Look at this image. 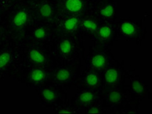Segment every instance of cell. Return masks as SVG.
<instances>
[{
	"label": "cell",
	"mask_w": 152,
	"mask_h": 114,
	"mask_svg": "<svg viewBox=\"0 0 152 114\" xmlns=\"http://www.w3.org/2000/svg\"><path fill=\"white\" fill-rule=\"evenodd\" d=\"M101 13L105 17H110L113 14V9L111 6H108L102 10Z\"/></svg>",
	"instance_id": "15"
},
{
	"label": "cell",
	"mask_w": 152,
	"mask_h": 114,
	"mask_svg": "<svg viewBox=\"0 0 152 114\" xmlns=\"http://www.w3.org/2000/svg\"><path fill=\"white\" fill-rule=\"evenodd\" d=\"M77 24V19L72 18L68 20L65 23V27L68 30H72Z\"/></svg>",
	"instance_id": "12"
},
{
	"label": "cell",
	"mask_w": 152,
	"mask_h": 114,
	"mask_svg": "<svg viewBox=\"0 0 152 114\" xmlns=\"http://www.w3.org/2000/svg\"><path fill=\"white\" fill-rule=\"evenodd\" d=\"M105 62V58L101 55H97L93 59V64L96 67H101L104 65Z\"/></svg>",
	"instance_id": "8"
},
{
	"label": "cell",
	"mask_w": 152,
	"mask_h": 114,
	"mask_svg": "<svg viewBox=\"0 0 152 114\" xmlns=\"http://www.w3.org/2000/svg\"><path fill=\"white\" fill-rule=\"evenodd\" d=\"M40 14L43 16H49L51 14V9L48 4H44L40 9Z\"/></svg>",
	"instance_id": "13"
},
{
	"label": "cell",
	"mask_w": 152,
	"mask_h": 114,
	"mask_svg": "<svg viewBox=\"0 0 152 114\" xmlns=\"http://www.w3.org/2000/svg\"><path fill=\"white\" fill-rule=\"evenodd\" d=\"M27 19V15L23 11H19L14 18V23L18 27L23 26Z\"/></svg>",
	"instance_id": "2"
},
{
	"label": "cell",
	"mask_w": 152,
	"mask_h": 114,
	"mask_svg": "<svg viewBox=\"0 0 152 114\" xmlns=\"http://www.w3.org/2000/svg\"><path fill=\"white\" fill-rule=\"evenodd\" d=\"M93 94L91 92H86L85 93H83L80 95V100L82 102H89L93 99Z\"/></svg>",
	"instance_id": "16"
},
{
	"label": "cell",
	"mask_w": 152,
	"mask_h": 114,
	"mask_svg": "<svg viewBox=\"0 0 152 114\" xmlns=\"http://www.w3.org/2000/svg\"><path fill=\"white\" fill-rule=\"evenodd\" d=\"M31 77L34 81H40L44 79V73L40 70H36L32 73Z\"/></svg>",
	"instance_id": "9"
},
{
	"label": "cell",
	"mask_w": 152,
	"mask_h": 114,
	"mask_svg": "<svg viewBox=\"0 0 152 114\" xmlns=\"http://www.w3.org/2000/svg\"><path fill=\"white\" fill-rule=\"evenodd\" d=\"M66 6L69 11L75 12L82 9L83 4L81 0H67Z\"/></svg>",
	"instance_id": "1"
},
{
	"label": "cell",
	"mask_w": 152,
	"mask_h": 114,
	"mask_svg": "<svg viewBox=\"0 0 152 114\" xmlns=\"http://www.w3.org/2000/svg\"><path fill=\"white\" fill-rule=\"evenodd\" d=\"M133 88L137 93H141L143 91V86L137 81H134L133 84Z\"/></svg>",
	"instance_id": "19"
},
{
	"label": "cell",
	"mask_w": 152,
	"mask_h": 114,
	"mask_svg": "<svg viewBox=\"0 0 152 114\" xmlns=\"http://www.w3.org/2000/svg\"><path fill=\"white\" fill-rule=\"evenodd\" d=\"M100 35L104 38H107L110 36L111 30L108 27H102L100 29Z\"/></svg>",
	"instance_id": "17"
},
{
	"label": "cell",
	"mask_w": 152,
	"mask_h": 114,
	"mask_svg": "<svg viewBox=\"0 0 152 114\" xmlns=\"http://www.w3.org/2000/svg\"><path fill=\"white\" fill-rule=\"evenodd\" d=\"M30 57L33 61L37 63H43L44 61L43 55L36 49H33L30 52Z\"/></svg>",
	"instance_id": "4"
},
{
	"label": "cell",
	"mask_w": 152,
	"mask_h": 114,
	"mask_svg": "<svg viewBox=\"0 0 152 114\" xmlns=\"http://www.w3.org/2000/svg\"><path fill=\"white\" fill-rule=\"evenodd\" d=\"M42 94L45 98L49 101L53 100L56 98V95L54 92L52 91L51 90H48V89H45V90H44Z\"/></svg>",
	"instance_id": "11"
},
{
	"label": "cell",
	"mask_w": 152,
	"mask_h": 114,
	"mask_svg": "<svg viewBox=\"0 0 152 114\" xmlns=\"http://www.w3.org/2000/svg\"><path fill=\"white\" fill-rule=\"evenodd\" d=\"M60 113H71L72 112L69 110H61L60 112Z\"/></svg>",
	"instance_id": "23"
},
{
	"label": "cell",
	"mask_w": 152,
	"mask_h": 114,
	"mask_svg": "<svg viewBox=\"0 0 152 114\" xmlns=\"http://www.w3.org/2000/svg\"><path fill=\"white\" fill-rule=\"evenodd\" d=\"M97 77L96 74H91L87 76L86 83L88 85L94 86L97 84Z\"/></svg>",
	"instance_id": "14"
},
{
	"label": "cell",
	"mask_w": 152,
	"mask_h": 114,
	"mask_svg": "<svg viewBox=\"0 0 152 114\" xmlns=\"http://www.w3.org/2000/svg\"><path fill=\"white\" fill-rule=\"evenodd\" d=\"M70 73L68 70L66 69H61L59 70L57 74L56 77L60 81H65L69 77Z\"/></svg>",
	"instance_id": "5"
},
{
	"label": "cell",
	"mask_w": 152,
	"mask_h": 114,
	"mask_svg": "<svg viewBox=\"0 0 152 114\" xmlns=\"http://www.w3.org/2000/svg\"><path fill=\"white\" fill-rule=\"evenodd\" d=\"M10 56L8 53H3L0 54V68L6 67L10 60Z\"/></svg>",
	"instance_id": "7"
},
{
	"label": "cell",
	"mask_w": 152,
	"mask_h": 114,
	"mask_svg": "<svg viewBox=\"0 0 152 114\" xmlns=\"http://www.w3.org/2000/svg\"><path fill=\"white\" fill-rule=\"evenodd\" d=\"M122 30L125 34L127 35L133 34L135 31L133 25L129 22L124 23L122 26Z\"/></svg>",
	"instance_id": "6"
},
{
	"label": "cell",
	"mask_w": 152,
	"mask_h": 114,
	"mask_svg": "<svg viewBox=\"0 0 152 114\" xmlns=\"http://www.w3.org/2000/svg\"><path fill=\"white\" fill-rule=\"evenodd\" d=\"M60 49L63 53H68L71 50V44L68 40L62 41L60 44Z\"/></svg>",
	"instance_id": "10"
},
{
	"label": "cell",
	"mask_w": 152,
	"mask_h": 114,
	"mask_svg": "<svg viewBox=\"0 0 152 114\" xmlns=\"http://www.w3.org/2000/svg\"><path fill=\"white\" fill-rule=\"evenodd\" d=\"M45 32L42 29H38L35 32V36L37 38H42L45 36Z\"/></svg>",
	"instance_id": "21"
},
{
	"label": "cell",
	"mask_w": 152,
	"mask_h": 114,
	"mask_svg": "<svg viewBox=\"0 0 152 114\" xmlns=\"http://www.w3.org/2000/svg\"><path fill=\"white\" fill-rule=\"evenodd\" d=\"M118 74L115 70L110 69L105 73V80L108 83H113L115 82L117 79Z\"/></svg>",
	"instance_id": "3"
},
{
	"label": "cell",
	"mask_w": 152,
	"mask_h": 114,
	"mask_svg": "<svg viewBox=\"0 0 152 114\" xmlns=\"http://www.w3.org/2000/svg\"><path fill=\"white\" fill-rule=\"evenodd\" d=\"M89 113H99V110H97V108H93L92 109H91L89 111Z\"/></svg>",
	"instance_id": "22"
},
{
	"label": "cell",
	"mask_w": 152,
	"mask_h": 114,
	"mask_svg": "<svg viewBox=\"0 0 152 114\" xmlns=\"http://www.w3.org/2000/svg\"><path fill=\"white\" fill-rule=\"evenodd\" d=\"M121 98V94L117 92H113L110 95V99L113 103L119 102Z\"/></svg>",
	"instance_id": "18"
},
{
	"label": "cell",
	"mask_w": 152,
	"mask_h": 114,
	"mask_svg": "<svg viewBox=\"0 0 152 114\" xmlns=\"http://www.w3.org/2000/svg\"><path fill=\"white\" fill-rule=\"evenodd\" d=\"M83 25L86 28L92 30H95L96 28V24L93 21H88V20L85 21L83 22Z\"/></svg>",
	"instance_id": "20"
}]
</instances>
